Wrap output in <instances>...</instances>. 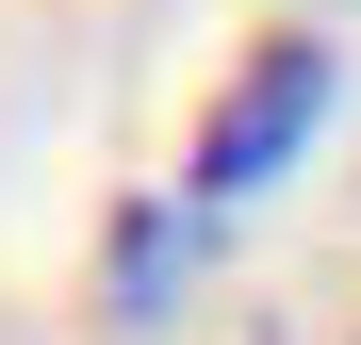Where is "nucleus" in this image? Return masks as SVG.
Returning a JSON list of instances; mask_svg holds the SVG:
<instances>
[{"instance_id":"nucleus-1","label":"nucleus","mask_w":361,"mask_h":345,"mask_svg":"<svg viewBox=\"0 0 361 345\" xmlns=\"http://www.w3.org/2000/svg\"><path fill=\"white\" fill-rule=\"evenodd\" d=\"M312 115H329V49L312 33H263L247 66H230V99L197 115V214H230V198H263L295 148H312Z\"/></svg>"}]
</instances>
